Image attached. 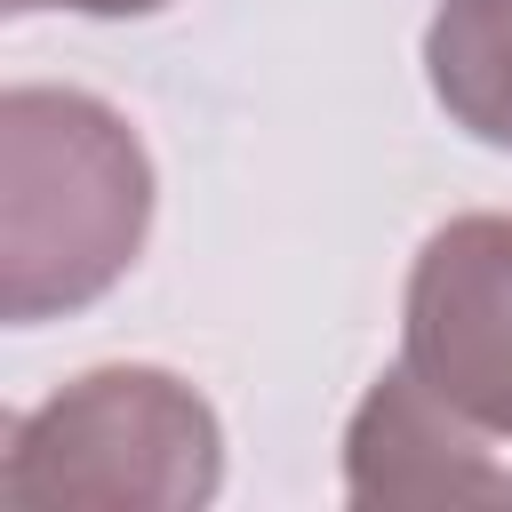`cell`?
I'll use <instances>...</instances> for the list:
<instances>
[{
  "mask_svg": "<svg viewBox=\"0 0 512 512\" xmlns=\"http://www.w3.org/2000/svg\"><path fill=\"white\" fill-rule=\"evenodd\" d=\"M424 80L464 136L512 152V0H440L424 24Z\"/></svg>",
  "mask_w": 512,
  "mask_h": 512,
  "instance_id": "5",
  "label": "cell"
},
{
  "mask_svg": "<svg viewBox=\"0 0 512 512\" xmlns=\"http://www.w3.org/2000/svg\"><path fill=\"white\" fill-rule=\"evenodd\" d=\"M152 232L144 136L88 88L0 96V320L96 304Z\"/></svg>",
  "mask_w": 512,
  "mask_h": 512,
  "instance_id": "1",
  "label": "cell"
},
{
  "mask_svg": "<svg viewBox=\"0 0 512 512\" xmlns=\"http://www.w3.org/2000/svg\"><path fill=\"white\" fill-rule=\"evenodd\" d=\"M344 496L368 512H512V440L456 416L400 360L368 384L344 424Z\"/></svg>",
  "mask_w": 512,
  "mask_h": 512,
  "instance_id": "4",
  "label": "cell"
},
{
  "mask_svg": "<svg viewBox=\"0 0 512 512\" xmlns=\"http://www.w3.org/2000/svg\"><path fill=\"white\" fill-rule=\"evenodd\" d=\"M32 8H72V16H152L168 0H8V16H32Z\"/></svg>",
  "mask_w": 512,
  "mask_h": 512,
  "instance_id": "6",
  "label": "cell"
},
{
  "mask_svg": "<svg viewBox=\"0 0 512 512\" xmlns=\"http://www.w3.org/2000/svg\"><path fill=\"white\" fill-rule=\"evenodd\" d=\"M400 360L456 416L512 440V216H448L416 248Z\"/></svg>",
  "mask_w": 512,
  "mask_h": 512,
  "instance_id": "3",
  "label": "cell"
},
{
  "mask_svg": "<svg viewBox=\"0 0 512 512\" xmlns=\"http://www.w3.org/2000/svg\"><path fill=\"white\" fill-rule=\"evenodd\" d=\"M224 480L216 408L168 368H88L8 424L0 504L16 512H192Z\"/></svg>",
  "mask_w": 512,
  "mask_h": 512,
  "instance_id": "2",
  "label": "cell"
}]
</instances>
